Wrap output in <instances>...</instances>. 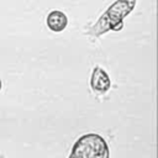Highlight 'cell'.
Wrapping results in <instances>:
<instances>
[{
  "instance_id": "6da1fadb",
  "label": "cell",
  "mask_w": 158,
  "mask_h": 158,
  "mask_svg": "<svg viewBox=\"0 0 158 158\" xmlns=\"http://www.w3.org/2000/svg\"><path fill=\"white\" fill-rule=\"evenodd\" d=\"M136 0H116L102 14L99 21L89 30V33L94 36H101L109 30L120 31L123 26L122 19L127 16L135 7Z\"/></svg>"
},
{
  "instance_id": "7a4b0ae2",
  "label": "cell",
  "mask_w": 158,
  "mask_h": 158,
  "mask_svg": "<svg viewBox=\"0 0 158 158\" xmlns=\"http://www.w3.org/2000/svg\"><path fill=\"white\" fill-rule=\"evenodd\" d=\"M70 158H109V146L106 141L96 133H86L79 137L73 144Z\"/></svg>"
},
{
  "instance_id": "3957f363",
  "label": "cell",
  "mask_w": 158,
  "mask_h": 158,
  "mask_svg": "<svg viewBox=\"0 0 158 158\" xmlns=\"http://www.w3.org/2000/svg\"><path fill=\"white\" fill-rule=\"evenodd\" d=\"M90 85H91V89L94 90V93H96V94L106 93L111 86V80H110L109 74L101 67L96 65L91 73Z\"/></svg>"
},
{
  "instance_id": "277c9868",
  "label": "cell",
  "mask_w": 158,
  "mask_h": 158,
  "mask_svg": "<svg viewBox=\"0 0 158 158\" xmlns=\"http://www.w3.org/2000/svg\"><path fill=\"white\" fill-rule=\"evenodd\" d=\"M46 23L48 28L53 32H62L68 25L67 15L60 10H53L47 15Z\"/></svg>"
},
{
  "instance_id": "5b68a950",
  "label": "cell",
  "mask_w": 158,
  "mask_h": 158,
  "mask_svg": "<svg viewBox=\"0 0 158 158\" xmlns=\"http://www.w3.org/2000/svg\"><path fill=\"white\" fill-rule=\"evenodd\" d=\"M1 86H2V84H1V79H0V90H1Z\"/></svg>"
}]
</instances>
